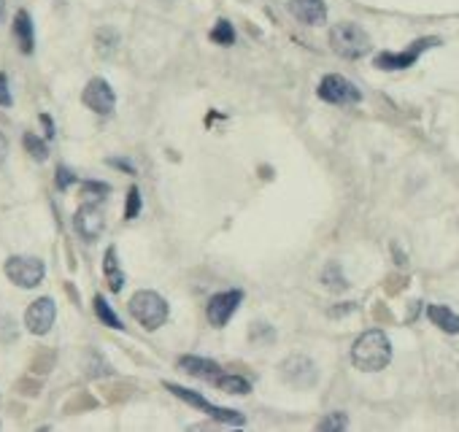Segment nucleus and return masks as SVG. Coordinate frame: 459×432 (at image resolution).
<instances>
[{
	"instance_id": "1",
	"label": "nucleus",
	"mask_w": 459,
	"mask_h": 432,
	"mask_svg": "<svg viewBox=\"0 0 459 432\" xmlns=\"http://www.w3.org/2000/svg\"><path fill=\"white\" fill-rule=\"evenodd\" d=\"M352 362L357 370H365V373L384 370L392 362V343H389L387 332L384 329L362 332L352 348Z\"/></svg>"
},
{
	"instance_id": "2",
	"label": "nucleus",
	"mask_w": 459,
	"mask_h": 432,
	"mask_svg": "<svg viewBox=\"0 0 459 432\" xmlns=\"http://www.w3.org/2000/svg\"><path fill=\"white\" fill-rule=\"evenodd\" d=\"M330 46H333V52L346 60H359L371 52V35L357 22H338L330 30Z\"/></svg>"
},
{
	"instance_id": "3",
	"label": "nucleus",
	"mask_w": 459,
	"mask_h": 432,
	"mask_svg": "<svg viewBox=\"0 0 459 432\" xmlns=\"http://www.w3.org/2000/svg\"><path fill=\"white\" fill-rule=\"evenodd\" d=\"M130 313L133 319L146 329H159L168 322V303L165 297L152 289H141L130 297Z\"/></svg>"
},
{
	"instance_id": "4",
	"label": "nucleus",
	"mask_w": 459,
	"mask_h": 432,
	"mask_svg": "<svg viewBox=\"0 0 459 432\" xmlns=\"http://www.w3.org/2000/svg\"><path fill=\"white\" fill-rule=\"evenodd\" d=\"M317 95L324 100V103H333V105H354L362 100V92L357 89V84H352L349 79L338 76V73H330L319 81Z\"/></svg>"
},
{
	"instance_id": "5",
	"label": "nucleus",
	"mask_w": 459,
	"mask_h": 432,
	"mask_svg": "<svg viewBox=\"0 0 459 432\" xmlns=\"http://www.w3.org/2000/svg\"><path fill=\"white\" fill-rule=\"evenodd\" d=\"M441 41L438 38H419V41H413L411 46H408L406 52H381L378 57H375V68L381 70H406L411 68L419 57H422V52H427V49H432V46H438Z\"/></svg>"
},
{
	"instance_id": "6",
	"label": "nucleus",
	"mask_w": 459,
	"mask_h": 432,
	"mask_svg": "<svg viewBox=\"0 0 459 432\" xmlns=\"http://www.w3.org/2000/svg\"><path fill=\"white\" fill-rule=\"evenodd\" d=\"M165 389L168 392H173L178 400H184V402H189V405H194V408H200V411H206L208 416H213V419H219V421H225V424H244L246 419L238 414V411H232V408H219V405H211L206 398H200V395H194L192 389H187V386H178V384H168L165 381Z\"/></svg>"
},
{
	"instance_id": "7",
	"label": "nucleus",
	"mask_w": 459,
	"mask_h": 432,
	"mask_svg": "<svg viewBox=\"0 0 459 432\" xmlns=\"http://www.w3.org/2000/svg\"><path fill=\"white\" fill-rule=\"evenodd\" d=\"M44 262L38 257H11L6 262V276L11 278L22 289H33L44 281Z\"/></svg>"
},
{
	"instance_id": "8",
	"label": "nucleus",
	"mask_w": 459,
	"mask_h": 432,
	"mask_svg": "<svg viewBox=\"0 0 459 432\" xmlns=\"http://www.w3.org/2000/svg\"><path fill=\"white\" fill-rule=\"evenodd\" d=\"M281 379L286 381V384H292L295 389H311L319 379V370H317V365L311 362L305 354H295V357L284 360Z\"/></svg>"
},
{
	"instance_id": "9",
	"label": "nucleus",
	"mask_w": 459,
	"mask_h": 432,
	"mask_svg": "<svg viewBox=\"0 0 459 432\" xmlns=\"http://www.w3.org/2000/svg\"><path fill=\"white\" fill-rule=\"evenodd\" d=\"M241 300H244L241 289H227V292L213 294L211 300H208V308H206L208 322H211L213 327H225L230 319H232V313L238 311Z\"/></svg>"
},
{
	"instance_id": "10",
	"label": "nucleus",
	"mask_w": 459,
	"mask_h": 432,
	"mask_svg": "<svg viewBox=\"0 0 459 432\" xmlns=\"http://www.w3.org/2000/svg\"><path fill=\"white\" fill-rule=\"evenodd\" d=\"M81 100H84V105H87L89 111H95L100 117H108L114 111V105H117V95H114V89H111V84H108L106 79H92L84 86Z\"/></svg>"
},
{
	"instance_id": "11",
	"label": "nucleus",
	"mask_w": 459,
	"mask_h": 432,
	"mask_svg": "<svg viewBox=\"0 0 459 432\" xmlns=\"http://www.w3.org/2000/svg\"><path fill=\"white\" fill-rule=\"evenodd\" d=\"M54 316H57V308H54V300L52 297H41L36 300L27 313H25V325L33 335H46L54 325Z\"/></svg>"
},
{
	"instance_id": "12",
	"label": "nucleus",
	"mask_w": 459,
	"mask_h": 432,
	"mask_svg": "<svg viewBox=\"0 0 459 432\" xmlns=\"http://www.w3.org/2000/svg\"><path fill=\"white\" fill-rule=\"evenodd\" d=\"M73 227H76V233L84 238V241H98L100 235H103V227H106V219H103V214H100V208L98 206H84L76 211V216H73Z\"/></svg>"
},
{
	"instance_id": "13",
	"label": "nucleus",
	"mask_w": 459,
	"mask_h": 432,
	"mask_svg": "<svg viewBox=\"0 0 459 432\" xmlns=\"http://www.w3.org/2000/svg\"><path fill=\"white\" fill-rule=\"evenodd\" d=\"M286 8H289V14L298 19V22L308 25V27H319V25H324V19H327V6H324V0H289Z\"/></svg>"
},
{
	"instance_id": "14",
	"label": "nucleus",
	"mask_w": 459,
	"mask_h": 432,
	"mask_svg": "<svg viewBox=\"0 0 459 432\" xmlns=\"http://www.w3.org/2000/svg\"><path fill=\"white\" fill-rule=\"evenodd\" d=\"M14 38H17L22 54H33V49H36V33H33V19H30V14L25 8L17 11V17H14Z\"/></svg>"
},
{
	"instance_id": "15",
	"label": "nucleus",
	"mask_w": 459,
	"mask_h": 432,
	"mask_svg": "<svg viewBox=\"0 0 459 432\" xmlns=\"http://www.w3.org/2000/svg\"><path fill=\"white\" fill-rule=\"evenodd\" d=\"M178 367L184 373L194 376V379H206V381H213V376L219 373V365L213 362V360H206V357H181Z\"/></svg>"
},
{
	"instance_id": "16",
	"label": "nucleus",
	"mask_w": 459,
	"mask_h": 432,
	"mask_svg": "<svg viewBox=\"0 0 459 432\" xmlns=\"http://www.w3.org/2000/svg\"><path fill=\"white\" fill-rule=\"evenodd\" d=\"M427 316H430V322H432L435 327H441L443 332H448V335H457L459 332V313H454L448 306H430V308H427Z\"/></svg>"
},
{
	"instance_id": "17",
	"label": "nucleus",
	"mask_w": 459,
	"mask_h": 432,
	"mask_svg": "<svg viewBox=\"0 0 459 432\" xmlns=\"http://www.w3.org/2000/svg\"><path fill=\"white\" fill-rule=\"evenodd\" d=\"M103 273H106V284L111 292H119L124 284V273L119 268V257H117V246H108L106 257H103Z\"/></svg>"
},
{
	"instance_id": "18",
	"label": "nucleus",
	"mask_w": 459,
	"mask_h": 432,
	"mask_svg": "<svg viewBox=\"0 0 459 432\" xmlns=\"http://www.w3.org/2000/svg\"><path fill=\"white\" fill-rule=\"evenodd\" d=\"M213 384H216V389H222V392H227V395H248L251 392V384H248L244 376H213Z\"/></svg>"
},
{
	"instance_id": "19",
	"label": "nucleus",
	"mask_w": 459,
	"mask_h": 432,
	"mask_svg": "<svg viewBox=\"0 0 459 432\" xmlns=\"http://www.w3.org/2000/svg\"><path fill=\"white\" fill-rule=\"evenodd\" d=\"M321 284H324L327 289H333V292L349 289V281H346V276H343V270H340L338 262H330V265L321 270Z\"/></svg>"
},
{
	"instance_id": "20",
	"label": "nucleus",
	"mask_w": 459,
	"mask_h": 432,
	"mask_svg": "<svg viewBox=\"0 0 459 432\" xmlns=\"http://www.w3.org/2000/svg\"><path fill=\"white\" fill-rule=\"evenodd\" d=\"M211 41L213 44H219V46H232V44H235V30H232V25H230L227 19H219V22L213 25Z\"/></svg>"
},
{
	"instance_id": "21",
	"label": "nucleus",
	"mask_w": 459,
	"mask_h": 432,
	"mask_svg": "<svg viewBox=\"0 0 459 432\" xmlns=\"http://www.w3.org/2000/svg\"><path fill=\"white\" fill-rule=\"evenodd\" d=\"M22 143H25V149H27V155L33 157V159H38V162H44V159L49 157V146L38 138L36 133H25Z\"/></svg>"
},
{
	"instance_id": "22",
	"label": "nucleus",
	"mask_w": 459,
	"mask_h": 432,
	"mask_svg": "<svg viewBox=\"0 0 459 432\" xmlns=\"http://www.w3.org/2000/svg\"><path fill=\"white\" fill-rule=\"evenodd\" d=\"M95 313H98V319H100V322H106L108 327L122 329V322H119V316L111 311V306H108V303L103 300V297H100V294L95 297Z\"/></svg>"
},
{
	"instance_id": "23",
	"label": "nucleus",
	"mask_w": 459,
	"mask_h": 432,
	"mask_svg": "<svg viewBox=\"0 0 459 432\" xmlns=\"http://www.w3.org/2000/svg\"><path fill=\"white\" fill-rule=\"evenodd\" d=\"M321 432H340L349 427V419H346V414H340V411H333V414H327L321 421L317 424Z\"/></svg>"
},
{
	"instance_id": "24",
	"label": "nucleus",
	"mask_w": 459,
	"mask_h": 432,
	"mask_svg": "<svg viewBox=\"0 0 459 432\" xmlns=\"http://www.w3.org/2000/svg\"><path fill=\"white\" fill-rule=\"evenodd\" d=\"M17 338H19L17 322H14L11 316L0 313V343H14Z\"/></svg>"
},
{
	"instance_id": "25",
	"label": "nucleus",
	"mask_w": 459,
	"mask_h": 432,
	"mask_svg": "<svg viewBox=\"0 0 459 432\" xmlns=\"http://www.w3.org/2000/svg\"><path fill=\"white\" fill-rule=\"evenodd\" d=\"M138 214H141V192H138V187H130L127 203H124V219H135Z\"/></svg>"
},
{
	"instance_id": "26",
	"label": "nucleus",
	"mask_w": 459,
	"mask_h": 432,
	"mask_svg": "<svg viewBox=\"0 0 459 432\" xmlns=\"http://www.w3.org/2000/svg\"><path fill=\"white\" fill-rule=\"evenodd\" d=\"M81 192H84V197H87V200L98 203V200H103L108 192H111V187H108V184H100V181H84Z\"/></svg>"
},
{
	"instance_id": "27",
	"label": "nucleus",
	"mask_w": 459,
	"mask_h": 432,
	"mask_svg": "<svg viewBox=\"0 0 459 432\" xmlns=\"http://www.w3.org/2000/svg\"><path fill=\"white\" fill-rule=\"evenodd\" d=\"M73 181H76V176H73L68 168L60 165V168H57V190H68Z\"/></svg>"
},
{
	"instance_id": "28",
	"label": "nucleus",
	"mask_w": 459,
	"mask_h": 432,
	"mask_svg": "<svg viewBox=\"0 0 459 432\" xmlns=\"http://www.w3.org/2000/svg\"><path fill=\"white\" fill-rule=\"evenodd\" d=\"M11 92H8V79H6V73H0V105H11Z\"/></svg>"
},
{
	"instance_id": "29",
	"label": "nucleus",
	"mask_w": 459,
	"mask_h": 432,
	"mask_svg": "<svg viewBox=\"0 0 459 432\" xmlns=\"http://www.w3.org/2000/svg\"><path fill=\"white\" fill-rule=\"evenodd\" d=\"M6 157H8V138H6V133L0 130V165L6 162Z\"/></svg>"
},
{
	"instance_id": "30",
	"label": "nucleus",
	"mask_w": 459,
	"mask_h": 432,
	"mask_svg": "<svg viewBox=\"0 0 459 432\" xmlns=\"http://www.w3.org/2000/svg\"><path fill=\"white\" fill-rule=\"evenodd\" d=\"M111 165H117V168H122V171H127V173H135V168H133L130 162H124V159H111Z\"/></svg>"
},
{
	"instance_id": "31",
	"label": "nucleus",
	"mask_w": 459,
	"mask_h": 432,
	"mask_svg": "<svg viewBox=\"0 0 459 432\" xmlns=\"http://www.w3.org/2000/svg\"><path fill=\"white\" fill-rule=\"evenodd\" d=\"M41 122H44V124H46V136H49V138H52V136H54V124H52V119H49V117H46V114H44V117H41Z\"/></svg>"
},
{
	"instance_id": "32",
	"label": "nucleus",
	"mask_w": 459,
	"mask_h": 432,
	"mask_svg": "<svg viewBox=\"0 0 459 432\" xmlns=\"http://www.w3.org/2000/svg\"><path fill=\"white\" fill-rule=\"evenodd\" d=\"M3 14H6V3L0 0V19H3Z\"/></svg>"
}]
</instances>
